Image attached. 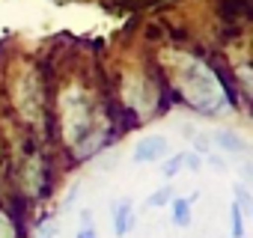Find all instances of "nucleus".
I'll use <instances>...</instances> for the list:
<instances>
[{
    "label": "nucleus",
    "instance_id": "obj_5",
    "mask_svg": "<svg viewBox=\"0 0 253 238\" xmlns=\"http://www.w3.org/2000/svg\"><path fill=\"white\" fill-rule=\"evenodd\" d=\"M214 140H217V146L223 152H232V155H244L247 152V143L238 134H232V131H214Z\"/></svg>",
    "mask_w": 253,
    "mask_h": 238
},
{
    "label": "nucleus",
    "instance_id": "obj_9",
    "mask_svg": "<svg viewBox=\"0 0 253 238\" xmlns=\"http://www.w3.org/2000/svg\"><path fill=\"white\" fill-rule=\"evenodd\" d=\"M0 238H18V229L6 211H0Z\"/></svg>",
    "mask_w": 253,
    "mask_h": 238
},
{
    "label": "nucleus",
    "instance_id": "obj_7",
    "mask_svg": "<svg viewBox=\"0 0 253 238\" xmlns=\"http://www.w3.org/2000/svg\"><path fill=\"white\" fill-rule=\"evenodd\" d=\"M185 155H188V152H179V155L167 158V161H164V167H161V173H164L167 179H173V176H176V173L185 167Z\"/></svg>",
    "mask_w": 253,
    "mask_h": 238
},
{
    "label": "nucleus",
    "instance_id": "obj_11",
    "mask_svg": "<svg viewBox=\"0 0 253 238\" xmlns=\"http://www.w3.org/2000/svg\"><path fill=\"white\" fill-rule=\"evenodd\" d=\"M75 238H98V232H95V226H92V220H86V223H81V229H78V235Z\"/></svg>",
    "mask_w": 253,
    "mask_h": 238
},
{
    "label": "nucleus",
    "instance_id": "obj_13",
    "mask_svg": "<svg viewBox=\"0 0 253 238\" xmlns=\"http://www.w3.org/2000/svg\"><path fill=\"white\" fill-rule=\"evenodd\" d=\"M54 235H57V226L54 223H45L42 232H39V238H54Z\"/></svg>",
    "mask_w": 253,
    "mask_h": 238
},
{
    "label": "nucleus",
    "instance_id": "obj_8",
    "mask_svg": "<svg viewBox=\"0 0 253 238\" xmlns=\"http://www.w3.org/2000/svg\"><path fill=\"white\" fill-rule=\"evenodd\" d=\"M170 199H173V188H158L155 194H149L146 205H149V208H161V205H167Z\"/></svg>",
    "mask_w": 253,
    "mask_h": 238
},
{
    "label": "nucleus",
    "instance_id": "obj_1",
    "mask_svg": "<svg viewBox=\"0 0 253 238\" xmlns=\"http://www.w3.org/2000/svg\"><path fill=\"white\" fill-rule=\"evenodd\" d=\"M179 89L182 95L188 98L191 107L203 110V113H217L223 104H226V92L220 86V80L214 78V72L200 63V60H191L185 57L182 60V72H179Z\"/></svg>",
    "mask_w": 253,
    "mask_h": 238
},
{
    "label": "nucleus",
    "instance_id": "obj_6",
    "mask_svg": "<svg viewBox=\"0 0 253 238\" xmlns=\"http://www.w3.org/2000/svg\"><path fill=\"white\" fill-rule=\"evenodd\" d=\"M229 220H232V238H244V211L238 202L229 205Z\"/></svg>",
    "mask_w": 253,
    "mask_h": 238
},
{
    "label": "nucleus",
    "instance_id": "obj_4",
    "mask_svg": "<svg viewBox=\"0 0 253 238\" xmlns=\"http://www.w3.org/2000/svg\"><path fill=\"white\" fill-rule=\"evenodd\" d=\"M194 199H197V194L194 197H173L170 199V208H173V223L176 226H191V205H194Z\"/></svg>",
    "mask_w": 253,
    "mask_h": 238
},
{
    "label": "nucleus",
    "instance_id": "obj_3",
    "mask_svg": "<svg viewBox=\"0 0 253 238\" xmlns=\"http://www.w3.org/2000/svg\"><path fill=\"white\" fill-rule=\"evenodd\" d=\"M134 202L131 199H119L116 205H113V232H116V238H125L131 229H134Z\"/></svg>",
    "mask_w": 253,
    "mask_h": 238
},
{
    "label": "nucleus",
    "instance_id": "obj_12",
    "mask_svg": "<svg viewBox=\"0 0 253 238\" xmlns=\"http://www.w3.org/2000/svg\"><path fill=\"white\" fill-rule=\"evenodd\" d=\"M185 167H188V170H200V167H203V158L194 155V152H188V155H185Z\"/></svg>",
    "mask_w": 253,
    "mask_h": 238
},
{
    "label": "nucleus",
    "instance_id": "obj_10",
    "mask_svg": "<svg viewBox=\"0 0 253 238\" xmlns=\"http://www.w3.org/2000/svg\"><path fill=\"white\" fill-rule=\"evenodd\" d=\"M235 202L241 205V211L247 214V211H253V199H250V194H247V188L244 185H238L235 188Z\"/></svg>",
    "mask_w": 253,
    "mask_h": 238
},
{
    "label": "nucleus",
    "instance_id": "obj_2",
    "mask_svg": "<svg viewBox=\"0 0 253 238\" xmlns=\"http://www.w3.org/2000/svg\"><path fill=\"white\" fill-rule=\"evenodd\" d=\"M167 155V140L164 137H143L137 146H134V164H152L158 158Z\"/></svg>",
    "mask_w": 253,
    "mask_h": 238
}]
</instances>
